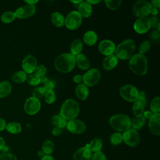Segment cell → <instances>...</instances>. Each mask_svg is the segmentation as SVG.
Listing matches in <instances>:
<instances>
[{
  "label": "cell",
  "instance_id": "cell-1",
  "mask_svg": "<svg viewBox=\"0 0 160 160\" xmlns=\"http://www.w3.org/2000/svg\"><path fill=\"white\" fill-rule=\"evenodd\" d=\"M75 56L71 53H62L58 55L54 61V67L59 72L68 73L75 67Z\"/></svg>",
  "mask_w": 160,
  "mask_h": 160
},
{
  "label": "cell",
  "instance_id": "cell-2",
  "mask_svg": "<svg viewBox=\"0 0 160 160\" xmlns=\"http://www.w3.org/2000/svg\"><path fill=\"white\" fill-rule=\"evenodd\" d=\"M148 60L146 57L139 53L134 54L128 62L129 69L134 74L139 76L145 75L148 68Z\"/></svg>",
  "mask_w": 160,
  "mask_h": 160
},
{
  "label": "cell",
  "instance_id": "cell-3",
  "mask_svg": "<svg viewBox=\"0 0 160 160\" xmlns=\"http://www.w3.org/2000/svg\"><path fill=\"white\" fill-rule=\"evenodd\" d=\"M136 49L134 41L131 39H128L119 44L115 49V56L118 59L127 60L133 55Z\"/></svg>",
  "mask_w": 160,
  "mask_h": 160
},
{
  "label": "cell",
  "instance_id": "cell-4",
  "mask_svg": "<svg viewBox=\"0 0 160 160\" xmlns=\"http://www.w3.org/2000/svg\"><path fill=\"white\" fill-rule=\"evenodd\" d=\"M80 111L78 103L71 98L67 99L62 103L60 115L66 120H71L75 119L79 114Z\"/></svg>",
  "mask_w": 160,
  "mask_h": 160
},
{
  "label": "cell",
  "instance_id": "cell-5",
  "mask_svg": "<svg viewBox=\"0 0 160 160\" xmlns=\"http://www.w3.org/2000/svg\"><path fill=\"white\" fill-rule=\"evenodd\" d=\"M131 119L126 114H118L112 116L109 119L110 126L119 132H125L130 129L131 127Z\"/></svg>",
  "mask_w": 160,
  "mask_h": 160
},
{
  "label": "cell",
  "instance_id": "cell-6",
  "mask_svg": "<svg viewBox=\"0 0 160 160\" xmlns=\"http://www.w3.org/2000/svg\"><path fill=\"white\" fill-rule=\"evenodd\" d=\"M120 96L128 102H135L137 101L139 91L133 85L126 84L119 89Z\"/></svg>",
  "mask_w": 160,
  "mask_h": 160
},
{
  "label": "cell",
  "instance_id": "cell-7",
  "mask_svg": "<svg viewBox=\"0 0 160 160\" xmlns=\"http://www.w3.org/2000/svg\"><path fill=\"white\" fill-rule=\"evenodd\" d=\"M151 5L147 1H138L132 7V12L135 16L138 18L146 17L151 13Z\"/></svg>",
  "mask_w": 160,
  "mask_h": 160
},
{
  "label": "cell",
  "instance_id": "cell-8",
  "mask_svg": "<svg viewBox=\"0 0 160 160\" xmlns=\"http://www.w3.org/2000/svg\"><path fill=\"white\" fill-rule=\"evenodd\" d=\"M82 21V18L79 13L77 11H72L67 15L64 24L68 29L76 30L81 26Z\"/></svg>",
  "mask_w": 160,
  "mask_h": 160
},
{
  "label": "cell",
  "instance_id": "cell-9",
  "mask_svg": "<svg viewBox=\"0 0 160 160\" xmlns=\"http://www.w3.org/2000/svg\"><path fill=\"white\" fill-rule=\"evenodd\" d=\"M101 74L97 68H92L88 70L82 76V81L87 86H94L97 84L101 79Z\"/></svg>",
  "mask_w": 160,
  "mask_h": 160
},
{
  "label": "cell",
  "instance_id": "cell-10",
  "mask_svg": "<svg viewBox=\"0 0 160 160\" xmlns=\"http://www.w3.org/2000/svg\"><path fill=\"white\" fill-rule=\"evenodd\" d=\"M122 141L130 147H136L140 142V136L137 130L129 129L122 134Z\"/></svg>",
  "mask_w": 160,
  "mask_h": 160
},
{
  "label": "cell",
  "instance_id": "cell-11",
  "mask_svg": "<svg viewBox=\"0 0 160 160\" xmlns=\"http://www.w3.org/2000/svg\"><path fill=\"white\" fill-rule=\"evenodd\" d=\"M25 112L29 115H34L38 112L41 108L40 101L34 97H30L26 99L24 106Z\"/></svg>",
  "mask_w": 160,
  "mask_h": 160
},
{
  "label": "cell",
  "instance_id": "cell-12",
  "mask_svg": "<svg viewBox=\"0 0 160 160\" xmlns=\"http://www.w3.org/2000/svg\"><path fill=\"white\" fill-rule=\"evenodd\" d=\"M66 127L70 132L73 134L83 133L86 129L85 124L82 121L77 119L69 120Z\"/></svg>",
  "mask_w": 160,
  "mask_h": 160
},
{
  "label": "cell",
  "instance_id": "cell-13",
  "mask_svg": "<svg viewBox=\"0 0 160 160\" xmlns=\"http://www.w3.org/2000/svg\"><path fill=\"white\" fill-rule=\"evenodd\" d=\"M36 12L35 5L27 4L18 8L14 12L16 18L25 19L33 16Z\"/></svg>",
  "mask_w": 160,
  "mask_h": 160
},
{
  "label": "cell",
  "instance_id": "cell-14",
  "mask_svg": "<svg viewBox=\"0 0 160 160\" xmlns=\"http://www.w3.org/2000/svg\"><path fill=\"white\" fill-rule=\"evenodd\" d=\"M151 28V24L149 18L146 17L139 18L134 23V29L139 34H144L147 32Z\"/></svg>",
  "mask_w": 160,
  "mask_h": 160
},
{
  "label": "cell",
  "instance_id": "cell-15",
  "mask_svg": "<svg viewBox=\"0 0 160 160\" xmlns=\"http://www.w3.org/2000/svg\"><path fill=\"white\" fill-rule=\"evenodd\" d=\"M37 66V61L32 55L26 56L22 61V68L26 74H31L34 72Z\"/></svg>",
  "mask_w": 160,
  "mask_h": 160
},
{
  "label": "cell",
  "instance_id": "cell-16",
  "mask_svg": "<svg viewBox=\"0 0 160 160\" xmlns=\"http://www.w3.org/2000/svg\"><path fill=\"white\" fill-rule=\"evenodd\" d=\"M115 49L116 46L114 43L109 39L102 40L98 45V49L99 52L106 56L113 54L115 51Z\"/></svg>",
  "mask_w": 160,
  "mask_h": 160
},
{
  "label": "cell",
  "instance_id": "cell-17",
  "mask_svg": "<svg viewBox=\"0 0 160 160\" xmlns=\"http://www.w3.org/2000/svg\"><path fill=\"white\" fill-rule=\"evenodd\" d=\"M92 154V152L88 148L87 144L75 151L72 159L73 160H90Z\"/></svg>",
  "mask_w": 160,
  "mask_h": 160
},
{
  "label": "cell",
  "instance_id": "cell-18",
  "mask_svg": "<svg viewBox=\"0 0 160 160\" xmlns=\"http://www.w3.org/2000/svg\"><path fill=\"white\" fill-rule=\"evenodd\" d=\"M149 128L151 132L159 136L160 135V114H154L149 121Z\"/></svg>",
  "mask_w": 160,
  "mask_h": 160
},
{
  "label": "cell",
  "instance_id": "cell-19",
  "mask_svg": "<svg viewBox=\"0 0 160 160\" xmlns=\"http://www.w3.org/2000/svg\"><path fill=\"white\" fill-rule=\"evenodd\" d=\"M118 63V58L114 55L111 54L106 56L102 62V68L104 69L107 71H110L115 68Z\"/></svg>",
  "mask_w": 160,
  "mask_h": 160
},
{
  "label": "cell",
  "instance_id": "cell-20",
  "mask_svg": "<svg viewBox=\"0 0 160 160\" xmlns=\"http://www.w3.org/2000/svg\"><path fill=\"white\" fill-rule=\"evenodd\" d=\"M75 62L78 67L82 70H88L90 67V61L83 54H79L75 57Z\"/></svg>",
  "mask_w": 160,
  "mask_h": 160
},
{
  "label": "cell",
  "instance_id": "cell-21",
  "mask_svg": "<svg viewBox=\"0 0 160 160\" xmlns=\"http://www.w3.org/2000/svg\"><path fill=\"white\" fill-rule=\"evenodd\" d=\"M92 6L87 1H82L78 6V12L84 18H88L92 14Z\"/></svg>",
  "mask_w": 160,
  "mask_h": 160
},
{
  "label": "cell",
  "instance_id": "cell-22",
  "mask_svg": "<svg viewBox=\"0 0 160 160\" xmlns=\"http://www.w3.org/2000/svg\"><path fill=\"white\" fill-rule=\"evenodd\" d=\"M75 93L77 97L82 100L85 101L89 96V89L84 84H79L75 89Z\"/></svg>",
  "mask_w": 160,
  "mask_h": 160
},
{
  "label": "cell",
  "instance_id": "cell-23",
  "mask_svg": "<svg viewBox=\"0 0 160 160\" xmlns=\"http://www.w3.org/2000/svg\"><path fill=\"white\" fill-rule=\"evenodd\" d=\"M98 40L96 33L92 31H87L83 36V41L88 46H93L96 44Z\"/></svg>",
  "mask_w": 160,
  "mask_h": 160
},
{
  "label": "cell",
  "instance_id": "cell-24",
  "mask_svg": "<svg viewBox=\"0 0 160 160\" xmlns=\"http://www.w3.org/2000/svg\"><path fill=\"white\" fill-rule=\"evenodd\" d=\"M82 48L83 44L82 41L79 39H74L70 46L71 54L74 56H77L78 54L81 53L82 50Z\"/></svg>",
  "mask_w": 160,
  "mask_h": 160
},
{
  "label": "cell",
  "instance_id": "cell-25",
  "mask_svg": "<svg viewBox=\"0 0 160 160\" xmlns=\"http://www.w3.org/2000/svg\"><path fill=\"white\" fill-rule=\"evenodd\" d=\"M51 21L52 24L58 28H61L64 26L65 19L64 16L59 12H54L51 16Z\"/></svg>",
  "mask_w": 160,
  "mask_h": 160
},
{
  "label": "cell",
  "instance_id": "cell-26",
  "mask_svg": "<svg viewBox=\"0 0 160 160\" xmlns=\"http://www.w3.org/2000/svg\"><path fill=\"white\" fill-rule=\"evenodd\" d=\"M12 90L11 84L7 81L0 82V98H4L8 96Z\"/></svg>",
  "mask_w": 160,
  "mask_h": 160
},
{
  "label": "cell",
  "instance_id": "cell-27",
  "mask_svg": "<svg viewBox=\"0 0 160 160\" xmlns=\"http://www.w3.org/2000/svg\"><path fill=\"white\" fill-rule=\"evenodd\" d=\"M88 148L91 152H98L101 151V149L102 147V141L101 139L96 138L91 140L90 143L88 144Z\"/></svg>",
  "mask_w": 160,
  "mask_h": 160
},
{
  "label": "cell",
  "instance_id": "cell-28",
  "mask_svg": "<svg viewBox=\"0 0 160 160\" xmlns=\"http://www.w3.org/2000/svg\"><path fill=\"white\" fill-rule=\"evenodd\" d=\"M51 122L54 126V127H58L61 129L65 128L67 124L66 120L64 119L60 114L54 115L51 118Z\"/></svg>",
  "mask_w": 160,
  "mask_h": 160
},
{
  "label": "cell",
  "instance_id": "cell-29",
  "mask_svg": "<svg viewBox=\"0 0 160 160\" xmlns=\"http://www.w3.org/2000/svg\"><path fill=\"white\" fill-rule=\"evenodd\" d=\"M145 122L146 118L143 116V115L136 117L132 121H131V127H132V129L135 130L139 129L143 127Z\"/></svg>",
  "mask_w": 160,
  "mask_h": 160
},
{
  "label": "cell",
  "instance_id": "cell-30",
  "mask_svg": "<svg viewBox=\"0 0 160 160\" xmlns=\"http://www.w3.org/2000/svg\"><path fill=\"white\" fill-rule=\"evenodd\" d=\"M6 129L9 133L16 134L21 132L22 127L21 125L18 122H11L6 124Z\"/></svg>",
  "mask_w": 160,
  "mask_h": 160
},
{
  "label": "cell",
  "instance_id": "cell-31",
  "mask_svg": "<svg viewBox=\"0 0 160 160\" xmlns=\"http://www.w3.org/2000/svg\"><path fill=\"white\" fill-rule=\"evenodd\" d=\"M27 74L23 71H19L14 72L11 77L12 80L16 83H22L25 82L27 79Z\"/></svg>",
  "mask_w": 160,
  "mask_h": 160
},
{
  "label": "cell",
  "instance_id": "cell-32",
  "mask_svg": "<svg viewBox=\"0 0 160 160\" xmlns=\"http://www.w3.org/2000/svg\"><path fill=\"white\" fill-rule=\"evenodd\" d=\"M54 149V142L51 140H46L42 146V151L45 155H51Z\"/></svg>",
  "mask_w": 160,
  "mask_h": 160
},
{
  "label": "cell",
  "instance_id": "cell-33",
  "mask_svg": "<svg viewBox=\"0 0 160 160\" xmlns=\"http://www.w3.org/2000/svg\"><path fill=\"white\" fill-rule=\"evenodd\" d=\"M132 111L136 117L141 116L143 114V112L144 111V106L140 102L136 101L134 102L132 107Z\"/></svg>",
  "mask_w": 160,
  "mask_h": 160
},
{
  "label": "cell",
  "instance_id": "cell-34",
  "mask_svg": "<svg viewBox=\"0 0 160 160\" xmlns=\"http://www.w3.org/2000/svg\"><path fill=\"white\" fill-rule=\"evenodd\" d=\"M16 18L14 12L7 11L4 12L1 16V20L4 23H9L13 21Z\"/></svg>",
  "mask_w": 160,
  "mask_h": 160
},
{
  "label": "cell",
  "instance_id": "cell-35",
  "mask_svg": "<svg viewBox=\"0 0 160 160\" xmlns=\"http://www.w3.org/2000/svg\"><path fill=\"white\" fill-rule=\"evenodd\" d=\"M151 112L153 114L159 113L160 111V98L159 96L155 97L152 99L150 104Z\"/></svg>",
  "mask_w": 160,
  "mask_h": 160
},
{
  "label": "cell",
  "instance_id": "cell-36",
  "mask_svg": "<svg viewBox=\"0 0 160 160\" xmlns=\"http://www.w3.org/2000/svg\"><path fill=\"white\" fill-rule=\"evenodd\" d=\"M122 141V134L121 132H114L110 137V142L114 146L119 145Z\"/></svg>",
  "mask_w": 160,
  "mask_h": 160
},
{
  "label": "cell",
  "instance_id": "cell-37",
  "mask_svg": "<svg viewBox=\"0 0 160 160\" xmlns=\"http://www.w3.org/2000/svg\"><path fill=\"white\" fill-rule=\"evenodd\" d=\"M26 81L31 86H37L41 82L40 78L35 73H31L28 76Z\"/></svg>",
  "mask_w": 160,
  "mask_h": 160
},
{
  "label": "cell",
  "instance_id": "cell-38",
  "mask_svg": "<svg viewBox=\"0 0 160 160\" xmlns=\"http://www.w3.org/2000/svg\"><path fill=\"white\" fill-rule=\"evenodd\" d=\"M106 6L111 10L117 9L121 4V1L120 0H106L104 1Z\"/></svg>",
  "mask_w": 160,
  "mask_h": 160
},
{
  "label": "cell",
  "instance_id": "cell-39",
  "mask_svg": "<svg viewBox=\"0 0 160 160\" xmlns=\"http://www.w3.org/2000/svg\"><path fill=\"white\" fill-rule=\"evenodd\" d=\"M46 92V91L43 87H38L33 90L32 94V97L39 100V99L42 98L45 96Z\"/></svg>",
  "mask_w": 160,
  "mask_h": 160
},
{
  "label": "cell",
  "instance_id": "cell-40",
  "mask_svg": "<svg viewBox=\"0 0 160 160\" xmlns=\"http://www.w3.org/2000/svg\"><path fill=\"white\" fill-rule=\"evenodd\" d=\"M151 48V44L150 42L148 41H144L140 44L139 48V53L141 54H143L146 53L149 51Z\"/></svg>",
  "mask_w": 160,
  "mask_h": 160
},
{
  "label": "cell",
  "instance_id": "cell-41",
  "mask_svg": "<svg viewBox=\"0 0 160 160\" xmlns=\"http://www.w3.org/2000/svg\"><path fill=\"white\" fill-rule=\"evenodd\" d=\"M45 101L48 104H52L56 100V94L53 91H47L44 96Z\"/></svg>",
  "mask_w": 160,
  "mask_h": 160
},
{
  "label": "cell",
  "instance_id": "cell-42",
  "mask_svg": "<svg viewBox=\"0 0 160 160\" xmlns=\"http://www.w3.org/2000/svg\"><path fill=\"white\" fill-rule=\"evenodd\" d=\"M46 70H47L46 68L44 65L41 64L36 66L34 72L37 76H38L39 78H42L45 76L46 73Z\"/></svg>",
  "mask_w": 160,
  "mask_h": 160
},
{
  "label": "cell",
  "instance_id": "cell-43",
  "mask_svg": "<svg viewBox=\"0 0 160 160\" xmlns=\"http://www.w3.org/2000/svg\"><path fill=\"white\" fill-rule=\"evenodd\" d=\"M90 160H107L106 155L101 151L94 152Z\"/></svg>",
  "mask_w": 160,
  "mask_h": 160
},
{
  "label": "cell",
  "instance_id": "cell-44",
  "mask_svg": "<svg viewBox=\"0 0 160 160\" xmlns=\"http://www.w3.org/2000/svg\"><path fill=\"white\" fill-rule=\"evenodd\" d=\"M137 101H138L141 104H142L144 107L147 106L148 102H147L146 95V93L144 91L139 92V95H138V98Z\"/></svg>",
  "mask_w": 160,
  "mask_h": 160
},
{
  "label": "cell",
  "instance_id": "cell-45",
  "mask_svg": "<svg viewBox=\"0 0 160 160\" xmlns=\"http://www.w3.org/2000/svg\"><path fill=\"white\" fill-rule=\"evenodd\" d=\"M0 160H18L16 156L12 154L6 152L0 155Z\"/></svg>",
  "mask_w": 160,
  "mask_h": 160
},
{
  "label": "cell",
  "instance_id": "cell-46",
  "mask_svg": "<svg viewBox=\"0 0 160 160\" xmlns=\"http://www.w3.org/2000/svg\"><path fill=\"white\" fill-rule=\"evenodd\" d=\"M150 24H151V27L155 28L159 24V18L157 16H154L152 15L150 18H149Z\"/></svg>",
  "mask_w": 160,
  "mask_h": 160
},
{
  "label": "cell",
  "instance_id": "cell-47",
  "mask_svg": "<svg viewBox=\"0 0 160 160\" xmlns=\"http://www.w3.org/2000/svg\"><path fill=\"white\" fill-rule=\"evenodd\" d=\"M54 83L52 81H48L44 84L43 88L46 90V91H52L53 89L54 88Z\"/></svg>",
  "mask_w": 160,
  "mask_h": 160
},
{
  "label": "cell",
  "instance_id": "cell-48",
  "mask_svg": "<svg viewBox=\"0 0 160 160\" xmlns=\"http://www.w3.org/2000/svg\"><path fill=\"white\" fill-rule=\"evenodd\" d=\"M62 132V129L58 128V127H54L52 129V131H51L52 135L54 136H59L60 134H61Z\"/></svg>",
  "mask_w": 160,
  "mask_h": 160
},
{
  "label": "cell",
  "instance_id": "cell-49",
  "mask_svg": "<svg viewBox=\"0 0 160 160\" xmlns=\"http://www.w3.org/2000/svg\"><path fill=\"white\" fill-rule=\"evenodd\" d=\"M159 35H160V33H159V32L158 31H152L151 32V34L150 35V38L153 41L159 40Z\"/></svg>",
  "mask_w": 160,
  "mask_h": 160
},
{
  "label": "cell",
  "instance_id": "cell-50",
  "mask_svg": "<svg viewBox=\"0 0 160 160\" xmlns=\"http://www.w3.org/2000/svg\"><path fill=\"white\" fill-rule=\"evenodd\" d=\"M151 7L153 8H156L159 9L160 6V1L159 0H152L150 2Z\"/></svg>",
  "mask_w": 160,
  "mask_h": 160
},
{
  "label": "cell",
  "instance_id": "cell-51",
  "mask_svg": "<svg viewBox=\"0 0 160 160\" xmlns=\"http://www.w3.org/2000/svg\"><path fill=\"white\" fill-rule=\"evenodd\" d=\"M72 80L76 83L81 84V82L82 81V76L80 74H77L73 77Z\"/></svg>",
  "mask_w": 160,
  "mask_h": 160
},
{
  "label": "cell",
  "instance_id": "cell-52",
  "mask_svg": "<svg viewBox=\"0 0 160 160\" xmlns=\"http://www.w3.org/2000/svg\"><path fill=\"white\" fill-rule=\"evenodd\" d=\"M6 127V121L3 118H0V131H2L4 129H5Z\"/></svg>",
  "mask_w": 160,
  "mask_h": 160
},
{
  "label": "cell",
  "instance_id": "cell-53",
  "mask_svg": "<svg viewBox=\"0 0 160 160\" xmlns=\"http://www.w3.org/2000/svg\"><path fill=\"white\" fill-rule=\"evenodd\" d=\"M142 115H143V116H144L145 118H147V119H150L152 117V116L154 115V114H153L152 112L149 111H144Z\"/></svg>",
  "mask_w": 160,
  "mask_h": 160
},
{
  "label": "cell",
  "instance_id": "cell-54",
  "mask_svg": "<svg viewBox=\"0 0 160 160\" xmlns=\"http://www.w3.org/2000/svg\"><path fill=\"white\" fill-rule=\"evenodd\" d=\"M40 160H55L54 158L51 155H45Z\"/></svg>",
  "mask_w": 160,
  "mask_h": 160
},
{
  "label": "cell",
  "instance_id": "cell-55",
  "mask_svg": "<svg viewBox=\"0 0 160 160\" xmlns=\"http://www.w3.org/2000/svg\"><path fill=\"white\" fill-rule=\"evenodd\" d=\"M4 147H5L4 139L2 137H0V151H2Z\"/></svg>",
  "mask_w": 160,
  "mask_h": 160
},
{
  "label": "cell",
  "instance_id": "cell-56",
  "mask_svg": "<svg viewBox=\"0 0 160 160\" xmlns=\"http://www.w3.org/2000/svg\"><path fill=\"white\" fill-rule=\"evenodd\" d=\"M24 2L26 3H27V4L35 5L37 2H38V0H28V1H24Z\"/></svg>",
  "mask_w": 160,
  "mask_h": 160
},
{
  "label": "cell",
  "instance_id": "cell-57",
  "mask_svg": "<svg viewBox=\"0 0 160 160\" xmlns=\"http://www.w3.org/2000/svg\"><path fill=\"white\" fill-rule=\"evenodd\" d=\"M158 11H159V9L152 8H151V13L152 15H154V16H156V15L158 14Z\"/></svg>",
  "mask_w": 160,
  "mask_h": 160
},
{
  "label": "cell",
  "instance_id": "cell-58",
  "mask_svg": "<svg viewBox=\"0 0 160 160\" xmlns=\"http://www.w3.org/2000/svg\"><path fill=\"white\" fill-rule=\"evenodd\" d=\"M89 4H98L99 2H101V1H91V0H88L86 1Z\"/></svg>",
  "mask_w": 160,
  "mask_h": 160
},
{
  "label": "cell",
  "instance_id": "cell-59",
  "mask_svg": "<svg viewBox=\"0 0 160 160\" xmlns=\"http://www.w3.org/2000/svg\"><path fill=\"white\" fill-rule=\"evenodd\" d=\"M82 1H81V0H80V1H71V2L75 6H76V7H78V5H79Z\"/></svg>",
  "mask_w": 160,
  "mask_h": 160
},
{
  "label": "cell",
  "instance_id": "cell-60",
  "mask_svg": "<svg viewBox=\"0 0 160 160\" xmlns=\"http://www.w3.org/2000/svg\"><path fill=\"white\" fill-rule=\"evenodd\" d=\"M37 155H38V156L39 158H42L43 156H45L44 153L42 151H39L38 152V153H37Z\"/></svg>",
  "mask_w": 160,
  "mask_h": 160
},
{
  "label": "cell",
  "instance_id": "cell-61",
  "mask_svg": "<svg viewBox=\"0 0 160 160\" xmlns=\"http://www.w3.org/2000/svg\"><path fill=\"white\" fill-rule=\"evenodd\" d=\"M48 81V78L46 77V76H44V77H42V78H40V81L41 82H43V83H45L46 82H47Z\"/></svg>",
  "mask_w": 160,
  "mask_h": 160
}]
</instances>
